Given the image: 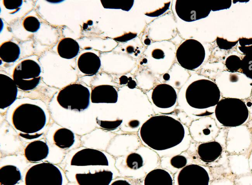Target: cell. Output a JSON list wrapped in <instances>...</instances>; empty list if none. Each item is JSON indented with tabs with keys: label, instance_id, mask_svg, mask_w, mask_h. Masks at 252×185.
<instances>
[{
	"label": "cell",
	"instance_id": "cell-1",
	"mask_svg": "<svg viewBox=\"0 0 252 185\" xmlns=\"http://www.w3.org/2000/svg\"><path fill=\"white\" fill-rule=\"evenodd\" d=\"M138 136L144 146L161 158L185 152L191 139L188 126L177 119L165 115L154 116L147 120L139 128Z\"/></svg>",
	"mask_w": 252,
	"mask_h": 185
},
{
	"label": "cell",
	"instance_id": "cell-2",
	"mask_svg": "<svg viewBox=\"0 0 252 185\" xmlns=\"http://www.w3.org/2000/svg\"><path fill=\"white\" fill-rule=\"evenodd\" d=\"M10 122L20 136L32 140L43 134V130L48 123V117L44 109L38 105L24 103L13 110Z\"/></svg>",
	"mask_w": 252,
	"mask_h": 185
},
{
	"label": "cell",
	"instance_id": "cell-3",
	"mask_svg": "<svg viewBox=\"0 0 252 185\" xmlns=\"http://www.w3.org/2000/svg\"><path fill=\"white\" fill-rule=\"evenodd\" d=\"M220 97V91L217 84L207 79L193 82L187 87L185 94L189 107L198 110L217 105Z\"/></svg>",
	"mask_w": 252,
	"mask_h": 185
},
{
	"label": "cell",
	"instance_id": "cell-4",
	"mask_svg": "<svg viewBox=\"0 0 252 185\" xmlns=\"http://www.w3.org/2000/svg\"><path fill=\"white\" fill-rule=\"evenodd\" d=\"M217 120L226 127H235L243 124L249 116V111L245 102L236 98L221 99L215 108Z\"/></svg>",
	"mask_w": 252,
	"mask_h": 185
},
{
	"label": "cell",
	"instance_id": "cell-5",
	"mask_svg": "<svg viewBox=\"0 0 252 185\" xmlns=\"http://www.w3.org/2000/svg\"><path fill=\"white\" fill-rule=\"evenodd\" d=\"M91 93L88 88L82 84L74 83L61 90L57 96V100L63 108L81 112L89 106Z\"/></svg>",
	"mask_w": 252,
	"mask_h": 185
},
{
	"label": "cell",
	"instance_id": "cell-6",
	"mask_svg": "<svg viewBox=\"0 0 252 185\" xmlns=\"http://www.w3.org/2000/svg\"><path fill=\"white\" fill-rule=\"evenodd\" d=\"M62 169L57 165L44 162L31 167L25 176L26 185H63Z\"/></svg>",
	"mask_w": 252,
	"mask_h": 185
},
{
	"label": "cell",
	"instance_id": "cell-7",
	"mask_svg": "<svg viewBox=\"0 0 252 185\" xmlns=\"http://www.w3.org/2000/svg\"><path fill=\"white\" fill-rule=\"evenodd\" d=\"M41 72L40 66L35 61L25 60L14 68L13 79L20 90L32 91L39 84Z\"/></svg>",
	"mask_w": 252,
	"mask_h": 185
},
{
	"label": "cell",
	"instance_id": "cell-8",
	"mask_svg": "<svg viewBox=\"0 0 252 185\" xmlns=\"http://www.w3.org/2000/svg\"><path fill=\"white\" fill-rule=\"evenodd\" d=\"M176 56L182 67L188 70H193L203 63L205 51L200 42L194 39H189L179 45Z\"/></svg>",
	"mask_w": 252,
	"mask_h": 185
},
{
	"label": "cell",
	"instance_id": "cell-9",
	"mask_svg": "<svg viewBox=\"0 0 252 185\" xmlns=\"http://www.w3.org/2000/svg\"><path fill=\"white\" fill-rule=\"evenodd\" d=\"M158 154L144 146L139 147L134 151L118 157L115 164L131 171L140 170L148 164H158Z\"/></svg>",
	"mask_w": 252,
	"mask_h": 185
},
{
	"label": "cell",
	"instance_id": "cell-10",
	"mask_svg": "<svg viewBox=\"0 0 252 185\" xmlns=\"http://www.w3.org/2000/svg\"><path fill=\"white\" fill-rule=\"evenodd\" d=\"M72 166H106L114 164V160L107 153L92 149L83 148L76 152L71 157Z\"/></svg>",
	"mask_w": 252,
	"mask_h": 185
},
{
	"label": "cell",
	"instance_id": "cell-11",
	"mask_svg": "<svg viewBox=\"0 0 252 185\" xmlns=\"http://www.w3.org/2000/svg\"><path fill=\"white\" fill-rule=\"evenodd\" d=\"M210 178L207 170L202 166L189 164L179 171L178 185H209Z\"/></svg>",
	"mask_w": 252,
	"mask_h": 185
},
{
	"label": "cell",
	"instance_id": "cell-12",
	"mask_svg": "<svg viewBox=\"0 0 252 185\" xmlns=\"http://www.w3.org/2000/svg\"><path fill=\"white\" fill-rule=\"evenodd\" d=\"M151 100L153 104L161 109L172 108L176 103L177 94L175 89L166 84L157 85L152 90Z\"/></svg>",
	"mask_w": 252,
	"mask_h": 185
},
{
	"label": "cell",
	"instance_id": "cell-13",
	"mask_svg": "<svg viewBox=\"0 0 252 185\" xmlns=\"http://www.w3.org/2000/svg\"><path fill=\"white\" fill-rule=\"evenodd\" d=\"M175 9L180 19L188 22L206 18L211 11V8L179 0L175 1Z\"/></svg>",
	"mask_w": 252,
	"mask_h": 185
},
{
	"label": "cell",
	"instance_id": "cell-14",
	"mask_svg": "<svg viewBox=\"0 0 252 185\" xmlns=\"http://www.w3.org/2000/svg\"><path fill=\"white\" fill-rule=\"evenodd\" d=\"M18 87L13 79L0 74V108L4 109L11 105L16 100Z\"/></svg>",
	"mask_w": 252,
	"mask_h": 185
},
{
	"label": "cell",
	"instance_id": "cell-15",
	"mask_svg": "<svg viewBox=\"0 0 252 185\" xmlns=\"http://www.w3.org/2000/svg\"><path fill=\"white\" fill-rule=\"evenodd\" d=\"M113 177L112 171L106 170L94 173H77L75 175L79 185H109Z\"/></svg>",
	"mask_w": 252,
	"mask_h": 185
},
{
	"label": "cell",
	"instance_id": "cell-16",
	"mask_svg": "<svg viewBox=\"0 0 252 185\" xmlns=\"http://www.w3.org/2000/svg\"><path fill=\"white\" fill-rule=\"evenodd\" d=\"M118 99V92L111 85H99L91 91V100L93 103H116Z\"/></svg>",
	"mask_w": 252,
	"mask_h": 185
},
{
	"label": "cell",
	"instance_id": "cell-17",
	"mask_svg": "<svg viewBox=\"0 0 252 185\" xmlns=\"http://www.w3.org/2000/svg\"><path fill=\"white\" fill-rule=\"evenodd\" d=\"M49 153V146L42 140H34L29 143L24 149L26 159L32 162H38L46 158Z\"/></svg>",
	"mask_w": 252,
	"mask_h": 185
},
{
	"label": "cell",
	"instance_id": "cell-18",
	"mask_svg": "<svg viewBox=\"0 0 252 185\" xmlns=\"http://www.w3.org/2000/svg\"><path fill=\"white\" fill-rule=\"evenodd\" d=\"M77 65L83 73L93 75L97 73L101 66L99 57L94 53L88 52L81 54L78 58Z\"/></svg>",
	"mask_w": 252,
	"mask_h": 185
},
{
	"label": "cell",
	"instance_id": "cell-19",
	"mask_svg": "<svg viewBox=\"0 0 252 185\" xmlns=\"http://www.w3.org/2000/svg\"><path fill=\"white\" fill-rule=\"evenodd\" d=\"M222 148L216 141H210L200 144L197 149V153L200 159L205 162L216 160L221 154Z\"/></svg>",
	"mask_w": 252,
	"mask_h": 185
},
{
	"label": "cell",
	"instance_id": "cell-20",
	"mask_svg": "<svg viewBox=\"0 0 252 185\" xmlns=\"http://www.w3.org/2000/svg\"><path fill=\"white\" fill-rule=\"evenodd\" d=\"M170 173L162 168H156L148 172L144 179V185H173Z\"/></svg>",
	"mask_w": 252,
	"mask_h": 185
},
{
	"label": "cell",
	"instance_id": "cell-21",
	"mask_svg": "<svg viewBox=\"0 0 252 185\" xmlns=\"http://www.w3.org/2000/svg\"><path fill=\"white\" fill-rule=\"evenodd\" d=\"M80 46L74 39L66 37L61 39L57 46V52L59 56L65 59H71L79 53Z\"/></svg>",
	"mask_w": 252,
	"mask_h": 185
},
{
	"label": "cell",
	"instance_id": "cell-22",
	"mask_svg": "<svg viewBox=\"0 0 252 185\" xmlns=\"http://www.w3.org/2000/svg\"><path fill=\"white\" fill-rule=\"evenodd\" d=\"M53 140L54 144L59 148L66 149L71 148L75 143L74 133L70 129L61 127L54 133Z\"/></svg>",
	"mask_w": 252,
	"mask_h": 185
},
{
	"label": "cell",
	"instance_id": "cell-23",
	"mask_svg": "<svg viewBox=\"0 0 252 185\" xmlns=\"http://www.w3.org/2000/svg\"><path fill=\"white\" fill-rule=\"evenodd\" d=\"M21 179V173L16 166L6 165L0 167V183L1 185H15Z\"/></svg>",
	"mask_w": 252,
	"mask_h": 185
},
{
	"label": "cell",
	"instance_id": "cell-24",
	"mask_svg": "<svg viewBox=\"0 0 252 185\" xmlns=\"http://www.w3.org/2000/svg\"><path fill=\"white\" fill-rule=\"evenodd\" d=\"M20 49L15 43L8 41L2 43L0 46V58L7 63L16 61L20 57Z\"/></svg>",
	"mask_w": 252,
	"mask_h": 185
},
{
	"label": "cell",
	"instance_id": "cell-25",
	"mask_svg": "<svg viewBox=\"0 0 252 185\" xmlns=\"http://www.w3.org/2000/svg\"><path fill=\"white\" fill-rule=\"evenodd\" d=\"M185 152L180 154L162 157L160 163L163 167H170L174 170H181L189 163V156Z\"/></svg>",
	"mask_w": 252,
	"mask_h": 185
},
{
	"label": "cell",
	"instance_id": "cell-26",
	"mask_svg": "<svg viewBox=\"0 0 252 185\" xmlns=\"http://www.w3.org/2000/svg\"><path fill=\"white\" fill-rule=\"evenodd\" d=\"M102 6L105 8L121 9L128 11L133 5V0H101Z\"/></svg>",
	"mask_w": 252,
	"mask_h": 185
},
{
	"label": "cell",
	"instance_id": "cell-27",
	"mask_svg": "<svg viewBox=\"0 0 252 185\" xmlns=\"http://www.w3.org/2000/svg\"><path fill=\"white\" fill-rule=\"evenodd\" d=\"M241 70L247 77L252 79V52L245 55L243 58Z\"/></svg>",
	"mask_w": 252,
	"mask_h": 185
},
{
	"label": "cell",
	"instance_id": "cell-28",
	"mask_svg": "<svg viewBox=\"0 0 252 185\" xmlns=\"http://www.w3.org/2000/svg\"><path fill=\"white\" fill-rule=\"evenodd\" d=\"M23 26L28 31L35 32L40 28V24L38 20L34 16H28L23 21Z\"/></svg>",
	"mask_w": 252,
	"mask_h": 185
},
{
	"label": "cell",
	"instance_id": "cell-29",
	"mask_svg": "<svg viewBox=\"0 0 252 185\" xmlns=\"http://www.w3.org/2000/svg\"><path fill=\"white\" fill-rule=\"evenodd\" d=\"M242 60L236 55H231L227 58L225 65L230 72H235L241 68Z\"/></svg>",
	"mask_w": 252,
	"mask_h": 185
},
{
	"label": "cell",
	"instance_id": "cell-30",
	"mask_svg": "<svg viewBox=\"0 0 252 185\" xmlns=\"http://www.w3.org/2000/svg\"><path fill=\"white\" fill-rule=\"evenodd\" d=\"M97 123L103 129L112 130L118 128L122 123V119H117L113 121L101 120L96 118Z\"/></svg>",
	"mask_w": 252,
	"mask_h": 185
},
{
	"label": "cell",
	"instance_id": "cell-31",
	"mask_svg": "<svg viewBox=\"0 0 252 185\" xmlns=\"http://www.w3.org/2000/svg\"><path fill=\"white\" fill-rule=\"evenodd\" d=\"M238 41L240 44L239 49L241 52L245 55L252 52V37L250 38H240Z\"/></svg>",
	"mask_w": 252,
	"mask_h": 185
},
{
	"label": "cell",
	"instance_id": "cell-32",
	"mask_svg": "<svg viewBox=\"0 0 252 185\" xmlns=\"http://www.w3.org/2000/svg\"><path fill=\"white\" fill-rule=\"evenodd\" d=\"M3 4L6 9L14 10V13L17 12L22 5V0H3Z\"/></svg>",
	"mask_w": 252,
	"mask_h": 185
},
{
	"label": "cell",
	"instance_id": "cell-33",
	"mask_svg": "<svg viewBox=\"0 0 252 185\" xmlns=\"http://www.w3.org/2000/svg\"><path fill=\"white\" fill-rule=\"evenodd\" d=\"M238 40L235 41H229L223 38L217 37L216 43L218 47L221 49L228 50L235 46L238 43Z\"/></svg>",
	"mask_w": 252,
	"mask_h": 185
},
{
	"label": "cell",
	"instance_id": "cell-34",
	"mask_svg": "<svg viewBox=\"0 0 252 185\" xmlns=\"http://www.w3.org/2000/svg\"><path fill=\"white\" fill-rule=\"evenodd\" d=\"M231 2L232 1L231 0L226 1L225 2H223L222 3H220L217 6L213 7L211 8V10L213 11L220 10L222 9H228L229 8L231 5Z\"/></svg>",
	"mask_w": 252,
	"mask_h": 185
},
{
	"label": "cell",
	"instance_id": "cell-35",
	"mask_svg": "<svg viewBox=\"0 0 252 185\" xmlns=\"http://www.w3.org/2000/svg\"><path fill=\"white\" fill-rule=\"evenodd\" d=\"M152 56L156 59H161L164 58V53L161 50L156 49L153 51Z\"/></svg>",
	"mask_w": 252,
	"mask_h": 185
},
{
	"label": "cell",
	"instance_id": "cell-36",
	"mask_svg": "<svg viewBox=\"0 0 252 185\" xmlns=\"http://www.w3.org/2000/svg\"><path fill=\"white\" fill-rule=\"evenodd\" d=\"M136 36V33H129L126 35H124L121 37H119L115 38L116 40L119 41H125L127 40H129L131 38L135 37Z\"/></svg>",
	"mask_w": 252,
	"mask_h": 185
},
{
	"label": "cell",
	"instance_id": "cell-37",
	"mask_svg": "<svg viewBox=\"0 0 252 185\" xmlns=\"http://www.w3.org/2000/svg\"><path fill=\"white\" fill-rule=\"evenodd\" d=\"M110 185H131L126 180H117L114 181Z\"/></svg>",
	"mask_w": 252,
	"mask_h": 185
},
{
	"label": "cell",
	"instance_id": "cell-38",
	"mask_svg": "<svg viewBox=\"0 0 252 185\" xmlns=\"http://www.w3.org/2000/svg\"><path fill=\"white\" fill-rule=\"evenodd\" d=\"M136 83L135 82V81L133 80L132 79L131 77H129L128 78V82L127 83V87L129 88V89H134L136 87Z\"/></svg>",
	"mask_w": 252,
	"mask_h": 185
},
{
	"label": "cell",
	"instance_id": "cell-39",
	"mask_svg": "<svg viewBox=\"0 0 252 185\" xmlns=\"http://www.w3.org/2000/svg\"><path fill=\"white\" fill-rule=\"evenodd\" d=\"M128 82V78L126 76L123 75L120 78V84L121 85L127 84Z\"/></svg>",
	"mask_w": 252,
	"mask_h": 185
},
{
	"label": "cell",
	"instance_id": "cell-40",
	"mask_svg": "<svg viewBox=\"0 0 252 185\" xmlns=\"http://www.w3.org/2000/svg\"><path fill=\"white\" fill-rule=\"evenodd\" d=\"M163 78L164 80L167 81L170 79V75L167 73H165L163 75Z\"/></svg>",
	"mask_w": 252,
	"mask_h": 185
},
{
	"label": "cell",
	"instance_id": "cell-41",
	"mask_svg": "<svg viewBox=\"0 0 252 185\" xmlns=\"http://www.w3.org/2000/svg\"><path fill=\"white\" fill-rule=\"evenodd\" d=\"M126 50L127 52L130 53L133 51V48L132 47H128Z\"/></svg>",
	"mask_w": 252,
	"mask_h": 185
},
{
	"label": "cell",
	"instance_id": "cell-42",
	"mask_svg": "<svg viewBox=\"0 0 252 185\" xmlns=\"http://www.w3.org/2000/svg\"><path fill=\"white\" fill-rule=\"evenodd\" d=\"M144 43L146 45H149L151 43V40L149 39H146L144 40Z\"/></svg>",
	"mask_w": 252,
	"mask_h": 185
},
{
	"label": "cell",
	"instance_id": "cell-43",
	"mask_svg": "<svg viewBox=\"0 0 252 185\" xmlns=\"http://www.w3.org/2000/svg\"></svg>",
	"mask_w": 252,
	"mask_h": 185
}]
</instances>
